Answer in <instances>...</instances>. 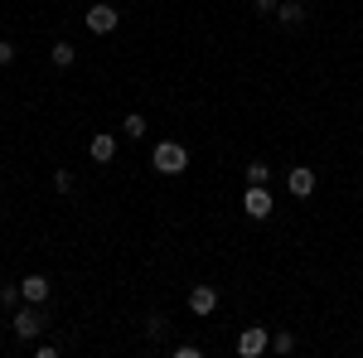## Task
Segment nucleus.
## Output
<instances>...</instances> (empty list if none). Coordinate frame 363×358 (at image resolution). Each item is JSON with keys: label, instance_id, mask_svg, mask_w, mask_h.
I'll return each mask as SVG.
<instances>
[{"label": "nucleus", "instance_id": "nucleus-20", "mask_svg": "<svg viewBox=\"0 0 363 358\" xmlns=\"http://www.w3.org/2000/svg\"><path fill=\"white\" fill-rule=\"evenodd\" d=\"M5 63H15V44H10V39H0V68H5Z\"/></svg>", "mask_w": 363, "mask_h": 358}, {"label": "nucleus", "instance_id": "nucleus-3", "mask_svg": "<svg viewBox=\"0 0 363 358\" xmlns=\"http://www.w3.org/2000/svg\"><path fill=\"white\" fill-rule=\"evenodd\" d=\"M44 325H49V320H44V305L29 301L25 310H15V339H39Z\"/></svg>", "mask_w": 363, "mask_h": 358}, {"label": "nucleus", "instance_id": "nucleus-18", "mask_svg": "<svg viewBox=\"0 0 363 358\" xmlns=\"http://www.w3.org/2000/svg\"><path fill=\"white\" fill-rule=\"evenodd\" d=\"M199 354H203L199 344H174V358H199Z\"/></svg>", "mask_w": 363, "mask_h": 358}, {"label": "nucleus", "instance_id": "nucleus-15", "mask_svg": "<svg viewBox=\"0 0 363 358\" xmlns=\"http://www.w3.org/2000/svg\"><path fill=\"white\" fill-rule=\"evenodd\" d=\"M272 349H277V354H291V349H296V339L281 330V334H272Z\"/></svg>", "mask_w": 363, "mask_h": 358}, {"label": "nucleus", "instance_id": "nucleus-12", "mask_svg": "<svg viewBox=\"0 0 363 358\" xmlns=\"http://www.w3.org/2000/svg\"><path fill=\"white\" fill-rule=\"evenodd\" d=\"M247 184H272V165H267V160H252L247 165Z\"/></svg>", "mask_w": 363, "mask_h": 358}, {"label": "nucleus", "instance_id": "nucleus-14", "mask_svg": "<svg viewBox=\"0 0 363 358\" xmlns=\"http://www.w3.org/2000/svg\"><path fill=\"white\" fill-rule=\"evenodd\" d=\"M165 330H169L165 315H150V320H145V334H150V339H165Z\"/></svg>", "mask_w": 363, "mask_h": 358}, {"label": "nucleus", "instance_id": "nucleus-5", "mask_svg": "<svg viewBox=\"0 0 363 358\" xmlns=\"http://www.w3.org/2000/svg\"><path fill=\"white\" fill-rule=\"evenodd\" d=\"M116 20H121V15H116V5H102V0H97V5H87V15H83V25L92 29V34H112Z\"/></svg>", "mask_w": 363, "mask_h": 358}, {"label": "nucleus", "instance_id": "nucleus-4", "mask_svg": "<svg viewBox=\"0 0 363 358\" xmlns=\"http://www.w3.org/2000/svg\"><path fill=\"white\" fill-rule=\"evenodd\" d=\"M272 349V334H267V325H247V330L238 334V354L242 358H262Z\"/></svg>", "mask_w": 363, "mask_h": 358}, {"label": "nucleus", "instance_id": "nucleus-2", "mask_svg": "<svg viewBox=\"0 0 363 358\" xmlns=\"http://www.w3.org/2000/svg\"><path fill=\"white\" fill-rule=\"evenodd\" d=\"M242 208H247L252 223H262V218H272L277 198H272V189H267V184H247V194H242Z\"/></svg>", "mask_w": 363, "mask_h": 358}, {"label": "nucleus", "instance_id": "nucleus-17", "mask_svg": "<svg viewBox=\"0 0 363 358\" xmlns=\"http://www.w3.org/2000/svg\"><path fill=\"white\" fill-rule=\"evenodd\" d=\"M15 301H25V296H20V286H0V305L10 310V305H15Z\"/></svg>", "mask_w": 363, "mask_h": 358}, {"label": "nucleus", "instance_id": "nucleus-7", "mask_svg": "<svg viewBox=\"0 0 363 358\" xmlns=\"http://www.w3.org/2000/svg\"><path fill=\"white\" fill-rule=\"evenodd\" d=\"M20 296H25V301H34V305H49V296H54V286H49V276H25V281H20Z\"/></svg>", "mask_w": 363, "mask_h": 358}, {"label": "nucleus", "instance_id": "nucleus-13", "mask_svg": "<svg viewBox=\"0 0 363 358\" xmlns=\"http://www.w3.org/2000/svg\"><path fill=\"white\" fill-rule=\"evenodd\" d=\"M121 131H126L131 140H136V136H145V116H140V111H131V116L121 121Z\"/></svg>", "mask_w": 363, "mask_h": 358}, {"label": "nucleus", "instance_id": "nucleus-8", "mask_svg": "<svg viewBox=\"0 0 363 358\" xmlns=\"http://www.w3.org/2000/svg\"><path fill=\"white\" fill-rule=\"evenodd\" d=\"M213 310H218V291H213V286H194V291H189V315L203 320V315H213Z\"/></svg>", "mask_w": 363, "mask_h": 358}, {"label": "nucleus", "instance_id": "nucleus-6", "mask_svg": "<svg viewBox=\"0 0 363 358\" xmlns=\"http://www.w3.org/2000/svg\"><path fill=\"white\" fill-rule=\"evenodd\" d=\"M286 189L296 194V198H310V194H315V169H310V165L286 169Z\"/></svg>", "mask_w": 363, "mask_h": 358}, {"label": "nucleus", "instance_id": "nucleus-9", "mask_svg": "<svg viewBox=\"0 0 363 358\" xmlns=\"http://www.w3.org/2000/svg\"><path fill=\"white\" fill-rule=\"evenodd\" d=\"M87 150H92V160H97V165H112V160H116V136H112V131H97Z\"/></svg>", "mask_w": 363, "mask_h": 358}, {"label": "nucleus", "instance_id": "nucleus-10", "mask_svg": "<svg viewBox=\"0 0 363 358\" xmlns=\"http://www.w3.org/2000/svg\"><path fill=\"white\" fill-rule=\"evenodd\" d=\"M277 20L286 29H296L301 20H306V0H281V5H277Z\"/></svg>", "mask_w": 363, "mask_h": 358}, {"label": "nucleus", "instance_id": "nucleus-11", "mask_svg": "<svg viewBox=\"0 0 363 358\" xmlns=\"http://www.w3.org/2000/svg\"><path fill=\"white\" fill-rule=\"evenodd\" d=\"M49 58H54V68H73V58H78V49H73L68 39H58V44H54V54H49Z\"/></svg>", "mask_w": 363, "mask_h": 358}, {"label": "nucleus", "instance_id": "nucleus-19", "mask_svg": "<svg viewBox=\"0 0 363 358\" xmlns=\"http://www.w3.org/2000/svg\"><path fill=\"white\" fill-rule=\"evenodd\" d=\"M277 5H281V0H252V10H257V15H277Z\"/></svg>", "mask_w": 363, "mask_h": 358}, {"label": "nucleus", "instance_id": "nucleus-1", "mask_svg": "<svg viewBox=\"0 0 363 358\" xmlns=\"http://www.w3.org/2000/svg\"><path fill=\"white\" fill-rule=\"evenodd\" d=\"M150 165L174 179V174H184V169H189V150H184L179 140H160V145L150 150Z\"/></svg>", "mask_w": 363, "mask_h": 358}, {"label": "nucleus", "instance_id": "nucleus-16", "mask_svg": "<svg viewBox=\"0 0 363 358\" xmlns=\"http://www.w3.org/2000/svg\"><path fill=\"white\" fill-rule=\"evenodd\" d=\"M54 189L58 194H73V174H68V169H54Z\"/></svg>", "mask_w": 363, "mask_h": 358}]
</instances>
